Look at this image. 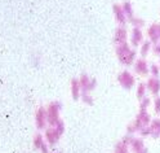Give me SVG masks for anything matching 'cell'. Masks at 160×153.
I'll return each mask as SVG.
<instances>
[{
    "label": "cell",
    "mask_w": 160,
    "mask_h": 153,
    "mask_svg": "<svg viewBox=\"0 0 160 153\" xmlns=\"http://www.w3.org/2000/svg\"><path fill=\"white\" fill-rule=\"evenodd\" d=\"M115 53H116L120 63H122L123 65H125V66L132 65L136 61V56H137L136 49L131 48V46H129L128 43H123V44L116 46Z\"/></svg>",
    "instance_id": "1"
},
{
    "label": "cell",
    "mask_w": 160,
    "mask_h": 153,
    "mask_svg": "<svg viewBox=\"0 0 160 153\" xmlns=\"http://www.w3.org/2000/svg\"><path fill=\"white\" fill-rule=\"evenodd\" d=\"M151 116L148 114V112H138L134 121L132 123H129L127 127V132L129 135H133L134 132H139L143 127H147L151 123Z\"/></svg>",
    "instance_id": "2"
},
{
    "label": "cell",
    "mask_w": 160,
    "mask_h": 153,
    "mask_svg": "<svg viewBox=\"0 0 160 153\" xmlns=\"http://www.w3.org/2000/svg\"><path fill=\"white\" fill-rule=\"evenodd\" d=\"M65 132V123L63 121H59L56 126H49L45 128V141L48 143V145H56L57 143L59 141L61 136L63 135Z\"/></svg>",
    "instance_id": "3"
},
{
    "label": "cell",
    "mask_w": 160,
    "mask_h": 153,
    "mask_svg": "<svg viewBox=\"0 0 160 153\" xmlns=\"http://www.w3.org/2000/svg\"><path fill=\"white\" fill-rule=\"evenodd\" d=\"M61 109L62 105L58 101H52L47 107V114H48V125L49 126H56L59 121H61Z\"/></svg>",
    "instance_id": "4"
},
{
    "label": "cell",
    "mask_w": 160,
    "mask_h": 153,
    "mask_svg": "<svg viewBox=\"0 0 160 153\" xmlns=\"http://www.w3.org/2000/svg\"><path fill=\"white\" fill-rule=\"evenodd\" d=\"M118 80L120 86H122L124 90H131L133 88L134 83H136V79H134V75L128 70H123L122 73L118 75Z\"/></svg>",
    "instance_id": "5"
},
{
    "label": "cell",
    "mask_w": 160,
    "mask_h": 153,
    "mask_svg": "<svg viewBox=\"0 0 160 153\" xmlns=\"http://www.w3.org/2000/svg\"><path fill=\"white\" fill-rule=\"evenodd\" d=\"M79 83H80V87H82V92L92 94V91L97 87V79L91 78L87 74H82L79 78Z\"/></svg>",
    "instance_id": "6"
},
{
    "label": "cell",
    "mask_w": 160,
    "mask_h": 153,
    "mask_svg": "<svg viewBox=\"0 0 160 153\" xmlns=\"http://www.w3.org/2000/svg\"><path fill=\"white\" fill-rule=\"evenodd\" d=\"M35 123L39 130H45L48 126V114H47V108L40 107L36 110L35 114Z\"/></svg>",
    "instance_id": "7"
},
{
    "label": "cell",
    "mask_w": 160,
    "mask_h": 153,
    "mask_svg": "<svg viewBox=\"0 0 160 153\" xmlns=\"http://www.w3.org/2000/svg\"><path fill=\"white\" fill-rule=\"evenodd\" d=\"M146 87H147V91L151 92L152 95L158 96L159 92H160V79L156 78V77H151L147 79L146 82Z\"/></svg>",
    "instance_id": "8"
},
{
    "label": "cell",
    "mask_w": 160,
    "mask_h": 153,
    "mask_svg": "<svg viewBox=\"0 0 160 153\" xmlns=\"http://www.w3.org/2000/svg\"><path fill=\"white\" fill-rule=\"evenodd\" d=\"M127 38H128V31L124 26H119L115 33H114V43H116L118 46L119 44H123V43H127Z\"/></svg>",
    "instance_id": "9"
},
{
    "label": "cell",
    "mask_w": 160,
    "mask_h": 153,
    "mask_svg": "<svg viewBox=\"0 0 160 153\" xmlns=\"http://www.w3.org/2000/svg\"><path fill=\"white\" fill-rule=\"evenodd\" d=\"M134 70L139 75H147L150 73V66L145 58H138L134 63Z\"/></svg>",
    "instance_id": "10"
},
{
    "label": "cell",
    "mask_w": 160,
    "mask_h": 153,
    "mask_svg": "<svg viewBox=\"0 0 160 153\" xmlns=\"http://www.w3.org/2000/svg\"><path fill=\"white\" fill-rule=\"evenodd\" d=\"M112 11H114L115 19L119 22V25H120V26L125 25V22L128 21V19H127V16H125V13H124V11H123V7L120 5V4H114V5H112Z\"/></svg>",
    "instance_id": "11"
},
{
    "label": "cell",
    "mask_w": 160,
    "mask_h": 153,
    "mask_svg": "<svg viewBox=\"0 0 160 153\" xmlns=\"http://www.w3.org/2000/svg\"><path fill=\"white\" fill-rule=\"evenodd\" d=\"M143 43V33L141 29H136L133 27L132 34H131V44L133 47H138L139 44Z\"/></svg>",
    "instance_id": "12"
},
{
    "label": "cell",
    "mask_w": 160,
    "mask_h": 153,
    "mask_svg": "<svg viewBox=\"0 0 160 153\" xmlns=\"http://www.w3.org/2000/svg\"><path fill=\"white\" fill-rule=\"evenodd\" d=\"M70 90H71V96L74 100H79L82 96V87H80L79 79H72L71 85H70Z\"/></svg>",
    "instance_id": "13"
},
{
    "label": "cell",
    "mask_w": 160,
    "mask_h": 153,
    "mask_svg": "<svg viewBox=\"0 0 160 153\" xmlns=\"http://www.w3.org/2000/svg\"><path fill=\"white\" fill-rule=\"evenodd\" d=\"M147 35L150 38V42L156 44L160 42V38H159V34H158V24H152L147 29Z\"/></svg>",
    "instance_id": "14"
},
{
    "label": "cell",
    "mask_w": 160,
    "mask_h": 153,
    "mask_svg": "<svg viewBox=\"0 0 160 153\" xmlns=\"http://www.w3.org/2000/svg\"><path fill=\"white\" fill-rule=\"evenodd\" d=\"M146 147H145V143L141 138H133L132 143H131V145H129V149H131L132 152L134 153H138V152H141Z\"/></svg>",
    "instance_id": "15"
},
{
    "label": "cell",
    "mask_w": 160,
    "mask_h": 153,
    "mask_svg": "<svg viewBox=\"0 0 160 153\" xmlns=\"http://www.w3.org/2000/svg\"><path fill=\"white\" fill-rule=\"evenodd\" d=\"M150 130H151V136L154 139L160 138V119L159 118H155L151 121V123H150Z\"/></svg>",
    "instance_id": "16"
},
{
    "label": "cell",
    "mask_w": 160,
    "mask_h": 153,
    "mask_svg": "<svg viewBox=\"0 0 160 153\" xmlns=\"http://www.w3.org/2000/svg\"><path fill=\"white\" fill-rule=\"evenodd\" d=\"M146 91H147V87H146V83L141 82V83H138L137 86V90H136V95L138 97V100L141 101L142 99L146 97Z\"/></svg>",
    "instance_id": "17"
},
{
    "label": "cell",
    "mask_w": 160,
    "mask_h": 153,
    "mask_svg": "<svg viewBox=\"0 0 160 153\" xmlns=\"http://www.w3.org/2000/svg\"><path fill=\"white\" fill-rule=\"evenodd\" d=\"M45 138L42 135V134H40V132H39V134H36L35 136H34V139H32V144H34V147L36 148V149H39L40 150V148H42L44 144H45Z\"/></svg>",
    "instance_id": "18"
},
{
    "label": "cell",
    "mask_w": 160,
    "mask_h": 153,
    "mask_svg": "<svg viewBox=\"0 0 160 153\" xmlns=\"http://www.w3.org/2000/svg\"><path fill=\"white\" fill-rule=\"evenodd\" d=\"M151 49H152V43L150 42V40H146V42H143L141 44V49H139V53H141L142 58H145Z\"/></svg>",
    "instance_id": "19"
},
{
    "label": "cell",
    "mask_w": 160,
    "mask_h": 153,
    "mask_svg": "<svg viewBox=\"0 0 160 153\" xmlns=\"http://www.w3.org/2000/svg\"><path fill=\"white\" fill-rule=\"evenodd\" d=\"M122 7H123V11H124V13H125V16H127V19H128V21H129V19H132V18L134 17L132 4L129 3V2H124Z\"/></svg>",
    "instance_id": "20"
},
{
    "label": "cell",
    "mask_w": 160,
    "mask_h": 153,
    "mask_svg": "<svg viewBox=\"0 0 160 153\" xmlns=\"http://www.w3.org/2000/svg\"><path fill=\"white\" fill-rule=\"evenodd\" d=\"M80 99H82L83 103L87 104V105H93V103H94V99H93L92 94H89V92H82Z\"/></svg>",
    "instance_id": "21"
},
{
    "label": "cell",
    "mask_w": 160,
    "mask_h": 153,
    "mask_svg": "<svg viewBox=\"0 0 160 153\" xmlns=\"http://www.w3.org/2000/svg\"><path fill=\"white\" fill-rule=\"evenodd\" d=\"M151 105V99L150 97H145L139 101V112H147V108Z\"/></svg>",
    "instance_id": "22"
},
{
    "label": "cell",
    "mask_w": 160,
    "mask_h": 153,
    "mask_svg": "<svg viewBox=\"0 0 160 153\" xmlns=\"http://www.w3.org/2000/svg\"><path fill=\"white\" fill-rule=\"evenodd\" d=\"M114 153H129V147L125 145L123 141H119L115 145V150Z\"/></svg>",
    "instance_id": "23"
},
{
    "label": "cell",
    "mask_w": 160,
    "mask_h": 153,
    "mask_svg": "<svg viewBox=\"0 0 160 153\" xmlns=\"http://www.w3.org/2000/svg\"><path fill=\"white\" fill-rule=\"evenodd\" d=\"M129 22H131L136 29H141V27H143L145 26V21L141 18V17H133L132 19H129Z\"/></svg>",
    "instance_id": "24"
},
{
    "label": "cell",
    "mask_w": 160,
    "mask_h": 153,
    "mask_svg": "<svg viewBox=\"0 0 160 153\" xmlns=\"http://www.w3.org/2000/svg\"><path fill=\"white\" fill-rule=\"evenodd\" d=\"M150 73L152 74V77H159V73H160V68H159V65H156V64H152L151 66H150Z\"/></svg>",
    "instance_id": "25"
},
{
    "label": "cell",
    "mask_w": 160,
    "mask_h": 153,
    "mask_svg": "<svg viewBox=\"0 0 160 153\" xmlns=\"http://www.w3.org/2000/svg\"><path fill=\"white\" fill-rule=\"evenodd\" d=\"M139 135L142 138H146V136H151V130H150V126L147 127H143L141 131H139Z\"/></svg>",
    "instance_id": "26"
},
{
    "label": "cell",
    "mask_w": 160,
    "mask_h": 153,
    "mask_svg": "<svg viewBox=\"0 0 160 153\" xmlns=\"http://www.w3.org/2000/svg\"><path fill=\"white\" fill-rule=\"evenodd\" d=\"M154 112L156 114H160V97L156 96V99L154 100Z\"/></svg>",
    "instance_id": "27"
},
{
    "label": "cell",
    "mask_w": 160,
    "mask_h": 153,
    "mask_svg": "<svg viewBox=\"0 0 160 153\" xmlns=\"http://www.w3.org/2000/svg\"><path fill=\"white\" fill-rule=\"evenodd\" d=\"M133 138H134L133 135H129V134H127V135H125V136L122 139V141L124 143L125 145H128V147H129V145H131V143H132V140H133Z\"/></svg>",
    "instance_id": "28"
},
{
    "label": "cell",
    "mask_w": 160,
    "mask_h": 153,
    "mask_svg": "<svg viewBox=\"0 0 160 153\" xmlns=\"http://www.w3.org/2000/svg\"><path fill=\"white\" fill-rule=\"evenodd\" d=\"M152 52H154L155 55H158V56H160V42L152 46Z\"/></svg>",
    "instance_id": "29"
},
{
    "label": "cell",
    "mask_w": 160,
    "mask_h": 153,
    "mask_svg": "<svg viewBox=\"0 0 160 153\" xmlns=\"http://www.w3.org/2000/svg\"><path fill=\"white\" fill-rule=\"evenodd\" d=\"M40 152H42V153H51V152H49V147H48V143H45V144L42 147V148H40Z\"/></svg>",
    "instance_id": "30"
},
{
    "label": "cell",
    "mask_w": 160,
    "mask_h": 153,
    "mask_svg": "<svg viewBox=\"0 0 160 153\" xmlns=\"http://www.w3.org/2000/svg\"><path fill=\"white\" fill-rule=\"evenodd\" d=\"M158 34H159V38H160V24H158Z\"/></svg>",
    "instance_id": "31"
},
{
    "label": "cell",
    "mask_w": 160,
    "mask_h": 153,
    "mask_svg": "<svg viewBox=\"0 0 160 153\" xmlns=\"http://www.w3.org/2000/svg\"><path fill=\"white\" fill-rule=\"evenodd\" d=\"M138 153H148V150H147V148H145L143 150H141V152H138Z\"/></svg>",
    "instance_id": "32"
},
{
    "label": "cell",
    "mask_w": 160,
    "mask_h": 153,
    "mask_svg": "<svg viewBox=\"0 0 160 153\" xmlns=\"http://www.w3.org/2000/svg\"><path fill=\"white\" fill-rule=\"evenodd\" d=\"M51 153H62V152H59V150H58V152H51Z\"/></svg>",
    "instance_id": "33"
},
{
    "label": "cell",
    "mask_w": 160,
    "mask_h": 153,
    "mask_svg": "<svg viewBox=\"0 0 160 153\" xmlns=\"http://www.w3.org/2000/svg\"><path fill=\"white\" fill-rule=\"evenodd\" d=\"M159 68H160V58H159Z\"/></svg>",
    "instance_id": "34"
}]
</instances>
